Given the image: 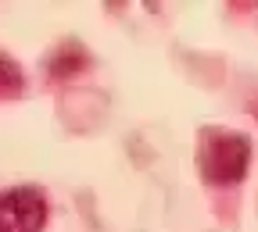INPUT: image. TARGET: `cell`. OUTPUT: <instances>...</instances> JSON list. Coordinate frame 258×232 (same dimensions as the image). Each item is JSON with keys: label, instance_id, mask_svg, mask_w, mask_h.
<instances>
[{"label": "cell", "instance_id": "1", "mask_svg": "<svg viewBox=\"0 0 258 232\" xmlns=\"http://www.w3.org/2000/svg\"><path fill=\"white\" fill-rule=\"evenodd\" d=\"M251 161V143L240 132H226V129H208L198 147V168L201 179L212 186H233L244 179Z\"/></svg>", "mask_w": 258, "mask_h": 232}, {"label": "cell", "instance_id": "3", "mask_svg": "<svg viewBox=\"0 0 258 232\" xmlns=\"http://www.w3.org/2000/svg\"><path fill=\"white\" fill-rule=\"evenodd\" d=\"M15 68L11 61H0V75H8ZM8 82H18V75H8ZM11 93H18V89H11V86H4V79H0V96H11Z\"/></svg>", "mask_w": 258, "mask_h": 232}, {"label": "cell", "instance_id": "2", "mask_svg": "<svg viewBox=\"0 0 258 232\" xmlns=\"http://www.w3.org/2000/svg\"><path fill=\"white\" fill-rule=\"evenodd\" d=\"M47 200L36 186H15L0 193V232H43Z\"/></svg>", "mask_w": 258, "mask_h": 232}]
</instances>
